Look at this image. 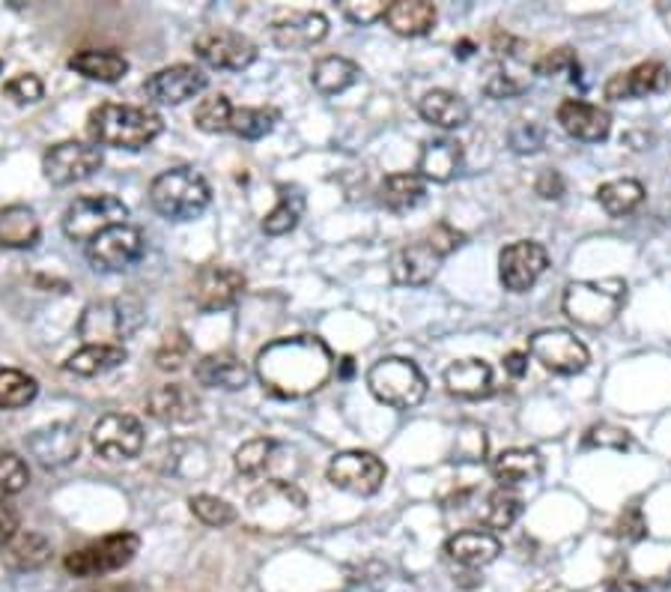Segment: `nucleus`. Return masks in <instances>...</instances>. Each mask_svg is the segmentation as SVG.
<instances>
[{
    "instance_id": "obj_1",
    "label": "nucleus",
    "mask_w": 671,
    "mask_h": 592,
    "mask_svg": "<svg viewBox=\"0 0 671 592\" xmlns=\"http://www.w3.org/2000/svg\"><path fill=\"white\" fill-rule=\"evenodd\" d=\"M260 383L268 395L284 401L313 395L335 375V356L316 335L275 339L257 354L254 363Z\"/></svg>"
},
{
    "instance_id": "obj_2",
    "label": "nucleus",
    "mask_w": 671,
    "mask_h": 592,
    "mask_svg": "<svg viewBox=\"0 0 671 592\" xmlns=\"http://www.w3.org/2000/svg\"><path fill=\"white\" fill-rule=\"evenodd\" d=\"M87 129L89 138H93L99 147L144 150L161 135L165 120H161L156 111H149V108L105 103L89 111Z\"/></svg>"
},
{
    "instance_id": "obj_3",
    "label": "nucleus",
    "mask_w": 671,
    "mask_h": 592,
    "mask_svg": "<svg viewBox=\"0 0 671 592\" xmlns=\"http://www.w3.org/2000/svg\"><path fill=\"white\" fill-rule=\"evenodd\" d=\"M624 279H594V282H571L561 299L564 315L582 330H606L615 323L626 306Z\"/></svg>"
},
{
    "instance_id": "obj_4",
    "label": "nucleus",
    "mask_w": 671,
    "mask_h": 592,
    "mask_svg": "<svg viewBox=\"0 0 671 592\" xmlns=\"http://www.w3.org/2000/svg\"><path fill=\"white\" fill-rule=\"evenodd\" d=\"M213 201L209 182L194 168H170L161 171L149 186V204L156 206L158 216L168 222H191L203 216V210Z\"/></svg>"
},
{
    "instance_id": "obj_5",
    "label": "nucleus",
    "mask_w": 671,
    "mask_h": 592,
    "mask_svg": "<svg viewBox=\"0 0 671 592\" xmlns=\"http://www.w3.org/2000/svg\"><path fill=\"white\" fill-rule=\"evenodd\" d=\"M144 306L137 299H99L81 311L79 335L87 344L123 347L120 342L132 339L144 327Z\"/></svg>"
},
{
    "instance_id": "obj_6",
    "label": "nucleus",
    "mask_w": 671,
    "mask_h": 592,
    "mask_svg": "<svg viewBox=\"0 0 671 592\" xmlns=\"http://www.w3.org/2000/svg\"><path fill=\"white\" fill-rule=\"evenodd\" d=\"M368 389L373 392V399L385 404V407L409 411V407H418L424 401L427 377L421 375V368L412 359L388 356V359L370 365Z\"/></svg>"
},
{
    "instance_id": "obj_7",
    "label": "nucleus",
    "mask_w": 671,
    "mask_h": 592,
    "mask_svg": "<svg viewBox=\"0 0 671 592\" xmlns=\"http://www.w3.org/2000/svg\"><path fill=\"white\" fill-rule=\"evenodd\" d=\"M125 218H129V206L117 194H87V198H79L75 204H69L63 213V234L72 242L89 246L105 230L125 225Z\"/></svg>"
},
{
    "instance_id": "obj_8",
    "label": "nucleus",
    "mask_w": 671,
    "mask_h": 592,
    "mask_svg": "<svg viewBox=\"0 0 671 592\" xmlns=\"http://www.w3.org/2000/svg\"><path fill=\"white\" fill-rule=\"evenodd\" d=\"M141 550V538L134 533H113L105 535L93 545L72 550L67 557V571L75 578H101V575H111L129 566L134 554Z\"/></svg>"
},
{
    "instance_id": "obj_9",
    "label": "nucleus",
    "mask_w": 671,
    "mask_h": 592,
    "mask_svg": "<svg viewBox=\"0 0 671 592\" xmlns=\"http://www.w3.org/2000/svg\"><path fill=\"white\" fill-rule=\"evenodd\" d=\"M528 356L552 375H582L591 354L571 330H540L528 339Z\"/></svg>"
},
{
    "instance_id": "obj_10",
    "label": "nucleus",
    "mask_w": 671,
    "mask_h": 592,
    "mask_svg": "<svg viewBox=\"0 0 671 592\" xmlns=\"http://www.w3.org/2000/svg\"><path fill=\"white\" fill-rule=\"evenodd\" d=\"M385 476H388V467L382 464V458L373 452H361V449L337 452L328 461V482L337 490H347L356 497H373L385 485Z\"/></svg>"
},
{
    "instance_id": "obj_11",
    "label": "nucleus",
    "mask_w": 671,
    "mask_h": 592,
    "mask_svg": "<svg viewBox=\"0 0 671 592\" xmlns=\"http://www.w3.org/2000/svg\"><path fill=\"white\" fill-rule=\"evenodd\" d=\"M101 150L84 141H60L45 150L43 174L51 186H72L89 180L101 168Z\"/></svg>"
},
{
    "instance_id": "obj_12",
    "label": "nucleus",
    "mask_w": 671,
    "mask_h": 592,
    "mask_svg": "<svg viewBox=\"0 0 671 592\" xmlns=\"http://www.w3.org/2000/svg\"><path fill=\"white\" fill-rule=\"evenodd\" d=\"M144 230L125 222V225H117V228L105 230L93 239L87 246V258L101 273H123L144 258Z\"/></svg>"
},
{
    "instance_id": "obj_13",
    "label": "nucleus",
    "mask_w": 671,
    "mask_h": 592,
    "mask_svg": "<svg viewBox=\"0 0 671 592\" xmlns=\"http://www.w3.org/2000/svg\"><path fill=\"white\" fill-rule=\"evenodd\" d=\"M93 449L108 461H129L144 449V425L129 413H108L93 425Z\"/></svg>"
},
{
    "instance_id": "obj_14",
    "label": "nucleus",
    "mask_w": 671,
    "mask_h": 592,
    "mask_svg": "<svg viewBox=\"0 0 671 592\" xmlns=\"http://www.w3.org/2000/svg\"><path fill=\"white\" fill-rule=\"evenodd\" d=\"M549 254L540 242L531 239H519L514 246H507L499 254V279H502L504 291L511 294H526L537 285V279L547 273Z\"/></svg>"
},
{
    "instance_id": "obj_15",
    "label": "nucleus",
    "mask_w": 671,
    "mask_h": 592,
    "mask_svg": "<svg viewBox=\"0 0 671 592\" xmlns=\"http://www.w3.org/2000/svg\"><path fill=\"white\" fill-rule=\"evenodd\" d=\"M194 55L213 69L242 72L257 60V46L236 31H206L194 39Z\"/></svg>"
},
{
    "instance_id": "obj_16",
    "label": "nucleus",
    "mask_w": 671,
    "mask_h": 592,
    "mask_svg": "<svg viewBox=\"0 0 671 592\" xmlns=\"http://www.w3.org/2000/svg\"><path fill=\"white\" fill-rule=\"evenodd\" d=\"M245 275L233 270V267H203L197 279H194V291H191V299L194 306L213 315V311H227L233 308L242 294H245Z\"/></svg>"
},
{
    "instance_id": "obj_17",
    "label": "nucleus",
    "mask_w": 671,
    "mask_h": 592,
    "mask_svg": "<svg viewBox=\"0 0 671 592\" xmlns=\"http://www.w3.org/2000/svg\"><path fill=\"white\" fill-rule=\"evenodd\" d=\"M206 84H209V79L201 67L177 63V67L158 69L156 75H149L144 81V93L146 99L156 105H182L206 91Z\"/></svg>"
},
{
    "instance_id": "obj_18",
    "label": "nucleus",
    "mask_w": 671,
    "mask_h": 592,
    "mask_svg": "<svg viewBox=\"0 0 671 592\" xmlns=\"http://www.w3.org/2000/svg\"><path fill=\"white\" fill-rule=\"evenodd\" d=\"M671 72L660 60H645L638 67L618 72L612 79L606 81V99L612 103H630V99H642L650 93L669 91Z\"/></svg>"
},
{
    "instance_id": "obj_19",
    "label": "nucleus",
    "mask_w": 671,
    "mask_h": 592,
    "mask_svg": "<svg viewBox=\"0 0 671 592\" xmlns=\"http://www.w3.org/2000/svg\"><path fill=\"white\" fill-rule=\"evenodd\" d=\"M27 449H31V455H34L45 470L67 467L81 452L79 428L69 425V422H55V425L31 434V437H27Z\"/></svg>"
},
{
    "instance_id": "obj_20",
    "label": "nucleus",
    "mask_w": 671,
    "mask_h": 592,
    "mask_svg": "<svg viewBox=\"0 0 671 592\" xmlns=\"http://www.w3.org/2000/svg\"><path fill=\"white\" fill-rule=\"evenodd\" d=\"M445 261L427 239L409 242L392 258V279L403 287H424L439 273V263Z\"/></svg>"
},
{
    "instance_id": "obj_21",
    "label": "nucleus",
    "mask_w": 671,
    "mask_h": 592,
    "mask_svg": "<svg viewBox=\"0 0 671 592\" xmlns=\"http://www.w3.org/2000/svg\"><path fill=\"white\" fill-rule=\"evenodd\" d=\"M328 36V19L323 12H292L272 24V39L280 51H308Z\"/></svg>"
},
{
    "instance_id": "obj_22",
    "label": "nucleus",
    "mask_w": 671,
    "mask_h": 592,
    "mask_svg": "<svg viewBox=\"0 0 671 592\" xmlns=\"http://www.w3.org/2000/svg\"><path fill=\"white\" fill-rule=\"evenodd\" d=\"M559 126L576 141H603L612 129V117L606 108L582 99H564L559 105Z\"/></svg>"
},
{
    "instance_id": "obj_23",
    "label": "nucleus",
    "mask_w": 671,
    "mask_h": 592,
    "mask_svg": "<svg viewBox=\"0 0 671 592\" xmlns=\"http://www.w3.org/2000/svg\"><path fill=\"white\" fill-rule=\"evenodd\" d=\"M149 413L165 425H191L201 419V399L182 383H165L149 392Z\"/></svg>"
},
{
    "instance_id": "obj_24",
    "label": "nucleus",
    "mask_w": 671,
    "mask_h": 592,
    "mask_svg": "<svg viewBox=\"0 0 671 592\" xmlns=\"http://www.w3.org/2000/svg\"><path fill=\"white\" fill-rule=\"evenodd\" d=\"M445 554L447 559H454L466 569H483L499 559L502 542H499V535L487 533V530H463V533L447 538Z\"/></svg>"
},
{
    "instance_id": "obj_25",
    "label": "nucleus",
    "mask_w": 671,
    "mask_h": 592,
    "mask_svg": "<svg viewBox=\"0 0 671 592\" xmlns=\"http://www.w3.org/2000/svg\"><path fill=\"white\" fill-rule=\"evenodd\" d=\"M194 380L201 387L209 389H227V392H239V389L248 387L251 380V368H248L242 359L236 354H209L203 356L201 363L194 365Z\"/></svg>"
},
{
    "instance_id": "obj_26",
    "label": "nucleus",
    "mask_w": 671,
    "mask_h": 592,
    "mask_svg": "<svg viewBox=\"0 0 671 592\" xmlns=\"http://www.w3.org/2000/svg\"><path fill=\"white\" fill-rule=\"evenodd\" d=\"M463 165V144L454 138H433L421 147L418 177L430 182H451Z\"/></svg>"
},
{
    "instance_id": "obj_27",
    "label": "nucleus",
    "mask_w": 671,
    "mask_h": 592,
    "mask_svg": "<svg viewBox=\"0 0 671 592\" xmlns=\"http://www.w3.org/2000/svg\"><path fill=\"white\" fill-rule=\"evenodd\" d=\"M445 387L451 395L466 401H481L492 395V368L483 359H459L447 365Z\"/></svg>"
},
{
    "instance_id": "obj_28",
    "label": "nucleus",
    "mask_w": 671,
    "mask_h": 592,
    "mask_svg": "<svg viewBox=\"0 0 671 592\" xmlns=\"http://www.w3.org/2000/svg\"><path fill=\"white\" fill-rule=\"evenodd\" d=\"M382 22L397 36H427L436 27V7L427 0H397L388 3Z\"/></svg>"
},
{
    "instance_id": "obj_29",
    "label": "nucleus",
    "mask_w": 671,
    "mask_h": 592,
    "mask_svg": "<svg viewBox=\"0 0 671 592\" xmlns=\"http://www.w3.org/2000/svg\"><path fill=\"white\" fill-rule=\"evenodd\" d=\"M51 559V542L43 533H19L12 535L7 545L0 547V563L12 571H36Z\"/></svg>"
},
{
    "instance_id": "obj_30",
    "label": "nucleus",
    "mask_w": 671,
    "mask_h": 592,
    "mask_svg": "<svg viewBox=\"0 0 671 592\" xmlns=\"http://www.w3.org/2000/svg\"><path fill=\"white\" fill-rule=\"evenodd\" d=\"M492 476L502 488L535 482L543 476V455L537 449H504L502 455L492 461Z\"/></svg>"
},
{
    "instance_id": "obj_31",
    "label": "nucleus",
    "mask_w": 671,
    "mask_h": 592,
    "mask_svg": "<svg viewBox=\"0 0 671 592\" xmlns=\"http://www.w3.org/2000/svg\"><path fill=\"white\" fill-rule=\"evenodd\" d=\"M39 237H43V228L31 206L10 204L0 210V246L3 249H34Z\"/></svg>"
},
{
    "instance_id": "obj_32",
    "label": "nucleus",
    "mask_w": 671,
    "mask_h": 592,
    "mask_svg": "<svg viewBox=\"0 0 671 592\" xmlns=\"http://www.w3.org/2000/svg\"><path fill=\"white\" fill-rule=\"evenodd\" d=\"M418 111H421L427 123L439 126V129H463L471 117L469 103L459 93L451 91L424 93L421 103H418Z\"/></svg>"
},
{
    "instance_id": "obj_33",
    "label": "nucleus",
    "mask_w": 671,
    "mask_h": 592,
    "mask_svg": "<svg viewBox=\"0 0 671 592\" xmlns=\"http://www.w3.org/2000/svg\"><path fill=\"white\" fill-rule=\"evenodd\" d=\"M125 359H129L125 347H111V344H84L79 354L69 356L67 363H63V368H67L69 375L99 377L113 371V368H120Z\"/></svg>"
},
{
    "instance_id": "obj_34",
    "label": "nucleus",
    "mask_w": 671,
    "mask_h": 592,
    "mask_svg": "<svg viewBox=\"0 0 671 592\" xmlns=\"http://www.w3.org/2000/svg\"><path fill=\"white\" fill-rule=\"evenodd\" d=\"M69 69H75L79 75L89 81H101V84H117L129 72V60L117 51H96V48H87V51H79L69 58Z\"/></svg>"
},
{
    "instance_id": "obj_35",
    "label": "nucleus",
    "mask_w": 671,
    "mask_h": 592,
    "mask_svg": "<svg viewBox=\"0 0 671 592\" xmlns=\"http://www.w3.org/2000/svg\"><path fill=\"white\" fill-rule=\"evenodd\" d=\"M427 182L418 174H388L380 186L382 206H388L392 213H406L424 201Z\"/></svg>"
},
{
    "instance_id": "obj_36",
    "label": "nucleus",
    "mask_w": 671,
    "mask_h": 592,
    "mask_svg": "<svg viewBox=\"0 0 671 592\" xmlns=\"http://www.w3.org/2000/svg\"><path fill=\"white\" fill-rule=\"evenodd\" d=\"M358 75H361L358 63L332 55V58L316 60V67H313L311 72V84L323 93V96H337V93L349 91L358 81Z\"/></svg>"
},
{
    "instance_id": "obj_37",
    "label": "nucleus",
    "mask_w": 671,
    "mask_h": 592,
    "mask_svg": "<svg viewBox=\"0 0 671 592\" xmlns=\"http://www.w3.org/2000/svg\"><path fill=\"white\" fill-rule=\"evenodd\" d=\"M284 446L275 443V440H266V437H257V440H248L245 446L236 449L233 464L236 470L248 478H260L272 473V467L278 464Z\"/></svg>"
},
{
    "instance_id": "obj_38",
    "label": "nucleus",
    "mask_w": 671,
    "mask_h": 592,
    "mask_svg": "<svg viewBox=\"0 0 671 592\" xmlns=\"http://www.w3.org/2000/svg\"><path fill=\"white\" fill-rule=\"evenodd\" d=\"M597 201L609 216H630L645 201V186L638 180H609L597 189Z\"/></svg>"
},
{
    "instance_id": "obj_39",
    "label": "nucleus",
    "mask_w": 671,
    "mask_h": 592,
    "mask_svg": "<svg viewBox=\"0 0 671 592\" xmlns=\"http://www.w3.org/2000/svg\"><path fill=\"white\" fill-rule=\"evenodd\" d=\"M302 213H304V194L299 192L296 186H292V189L284 186L275 210L266 213V218H263V234H268V237H284V234H290V230L299 225Z\"/></svg>"
},
{
    "instance_id": "obj_40",
    "label": "nucleus",
    "mask_w": 671,
    "mask_h": 592,
    "mask_svg": "<svg viewBox=\"0 0 671 592\" xmlns=\"http://www.w3.org/2000/svg\"><path fill=\"white\" fill-rule=\"evenodd\" d=\"M39 395L36 377L19 368H0V411H22Z\"/></svg>"
},
{
    "instance_id": "obj_41",
    "label": "nucleus",
    "mask_w": 671,
    "mask_h": 592,
    "mask_svg": "<svg viewBox=\"0 0 671 592\" xmlns=\"http://www.w3.org/2000/svg\"><path fill=\"white\" fill-rule=\"evenodd\" d=\"M523 514V500L511 494L507 488L492 490L487 502H483V524L490 530H511L516 524V518Z\"/></svg>"
},
{
    "instance_id": "obj_42",
    "label": "nucleus",
    "mask_w": 671,
    "mask_h": 592,
    "mask_svg": "<svg viewBox=\"0 0 671 592\" xmlns=\"http://www.w3.org/2000/svg\"><path fill=\"white\" fill-rule=\"evenodd\" d=\"M233 105L230 99L218 93V96H209L203 99L197 108H194V126L201 132H209V135H218V132H230V123H233Z\"/></svg>"
},
{
    "instance_id": "obj_43",
    "label": "nucleus",
    "mask_w": 671,
    "mask_h": 592,
    "mask_svg": "<svg viewBox=\"0 0 671 592\" xmlns=\"http://www.w3.org/2000/svg\"><path fill=\"white\" fill-rule=\"evenodd\" d=\"M278 123V111L275 108H236L230 132H236L245 141H260L266 138Z\"/></svg>"
},
{
    "instance_id": "obj_44",
    "label": "nucleus",
    "mask_w": 671,
    "mask_h": 592,
    "mask_svg": "<svg viewBox=\"0 0 671 592\" xmlns=\"http://www.w3.org/2000/svg\"><path fill=\"white\" fill-rule=\"evenodd\" d=\"M451 458H454V461H463V464H481L483 458H487V431H483L478 422H463V425H459Z\"/></svg>"
},
{
    "instance_id": "obj_45",
    "label": "nucleus",
    "mask_w": 671,
    "mask_h": 592,
    "mask_svg": "<svg viewBox=\"0 0 671 592\" xmlns=\"http://www.w3.org/2000/svg\"><path fill=\"white\" fill-rule=\"evenodd\" d=\"M191 514L206 526H227L236 521V509L221 497H213V494H197L189 500Z\"/></svg>"
},
{
    "instance_id": "obj_46",
    "label": "nucleus",
    "mask_w": 671,
    "mask_h": 592,
    "mask_svg": "<svg viewBox=\"0 0 671 592\" xmlns=\"http://www.w3.org/2000/svg\"><path fill=\"white\" fill-rule=\"evenodd\" d=\"M27 482H31V470L24 464V458L0 449V500L12 497V494H22Z\"/></svg>"
},
{
    "instance_id": "obj_47",
    "label": "nucleus",
    "mask_w": 671,
    "mask_h": 592,
    "mask_svg": "<svg viewBox=\"0 0 671 592\" xmlns=\"http://www.w3.org/2000/svg\"><path fill=\"white\" fill-rule=\"evenodd\" d=\"M582 446L588 449H612V452H626L633 446V437L626 428H618V425H609V422H600V425H591L585 437H582Z\"/></svg>"
},
{
    "instance_id": "obj_48",
    "label": "nucleus",
    "mask_w": 671,
    "mask_h": 592,
    "mask_svg": "<svg viewBox=\"0 0 671 592\" xmlns=\"http://www.w3.org/2000/svg\"><path fill=\"white\" fill-rule=\"evenodd\" d=\"M43 81H39V75H34V72H22V75H15V79H10L7 84H3V96H10L12 103L19 105H34L43 99Z\"/></svg>"
},
{
    "instance_id": "obj_49",
    "label": "nucleus",
    "mask_w": 671,
    "mask_h": 592,
    "mask_svg": "<svg viewBox=\"0 0 671 592\" xmlns=\"http://www.w3.org/2000/svg\"><path fill=\"white\" fill-rule=\"evenodd\" d=\"M189 354H191L189 339H185L182 332H173V335H168V339H165V344L158 347L156 363H158V368H161V371H177V368H182V365H185Z\"/></svg>"
},
{
    "instance_id": "obj_50",
    "label": "nucleus",
    "mask_w": 671,
    "mask_h": 592,
    "mask_svg": "<svg viewBox=\"0 0 671 592\" xmlns=\"http://www.w3.org/2000/svg\"><path fill=\"white\" fill-rule=\"evenodd\" d=\"M511 147H514V153H537V150L543 147V141H547V129L540 123H526V120H519V123L511 129Z\"/></svg>"
},
{
    "instance_id": "obj_51",
    "label": "nucleus",
    "mask_w": 671,
    "mask_h": 592,
    "mask_svg": "<svg viewBox=\"0 0 671 592\" xmlns=\"http://www.w3.org/2000/svg\"><path fill=\"white\" fill-rule=\"evenodd\" d=\"M564 69H567L571 75L579 69V60H576V51H573V48H555V51H549L547 58H540L535 63L537 75H547V79L561 75Z\"/></svg>"
},
{
    "instance_id": "obj_52",
    "label": "nucleus",
    "mask_w": 671,
    "mask_h": 592,
    "mask_svg": "<svg viewBox=\"0 0 671 592\" xmlns=\"http://www.w3.org/2000/svg\"><path fill=\"white\" fill-rule=\"evenodd\" d=\"M340 10H344V15H347L349 22L361 24V27H364V24H373V22H380V19H385V10H388V7L380 3V0H368V3L347 0Z\"/></svg>"
},
{
    "instance_id": "obj_53",
    "label": "nucleus",
    "mask_w": 671,
    "mask_h": 592,
    "mask_svg": "<svg viewBox=\"0 0 671 592\" xmlns=\"http://www.w3.org/2000/svg\"><path fill=\"white\" fill-rule=\"evenodd\" d=\"M483 91H487V96H492V99H511V96H519V93L526 91V84H523V81H516V75L495 72V75L487 79Z\"/></svg>"
},
{
    "instance_id": "obj_54",
    "label": "nucleus",
    "mask_w": 671,
    "mask_h": 592,
    "mask_svg": "<svg viewBox=\"0 0 671 592\" xmlns=\"http://www.w3.org/2000/svg\"><path fill=\"white\" fill-rule=\"evenodd\" d=\"M564 177H561V171H555V168H547V171L537 174V182H535V192L543 198V201H559V198H564Z\"/></svg>"
},
{
    "instance_id": "obj_55",
    "label": "nucleus",
    "mask_w": 671,
    "mask_h": 592,
    "mask_svg": "<svg viewBox=\"0 0 671 592\" xmlns=\"http://www.w3.org/2000/svg\"><path fill=\"white\" fill-rule=\"evenodd\" d=\"M645 533H648L645 514H642L638 506H630V509L621 514V521H618V535H624L630 542H638V538H645Z\"/></svg>"
},
{
    "instance_id": "obj_56",
    "label": "nucleus",
    "mask_w": 671,
    "mask_h": 592,
    "mask_svg": "<svg viewBox=\"0 0 671 592\" xmlns=\"http://www.w3.org/2000/svg\"><path fill=\"white\" fill-rule=\"evenodd\" d=\"M427 242H430V246H433V249H436L439 254H442V258H447L451 251L463 246V234L451 228V225H436V228L430 230V237H427Z\"/></svg>"
},
{
    "instance_id": "obj_57",
    "label": "nucleus",
    "mask_w": 671,
    "mask_h": 592,
    "mask_svg": "<svg viewBox=\"0 0 671 592\" xmlns=\"http://www.w3.org/2000/svg\"><path fill=\"white\" fill-rule=\"evenodd\" d=\"M15 533H19V512L0 500V547L7 545Z\"/></svg>"
},
{
    "instance_id": "obj_58",
    "label": "nucleus",
    "mask_w": 671,
    "mask_h": 592,
    "mask_svg": "<svg viewBox=\"0 0 671 592\" xmlns=\"http://www.w3.org/2000/svg\"><path fill=\"white\" fill-rule=\"evenodd\" d=\"M504 368H507V375L511 377H526L528 371V354H519V351H514V354L504 356Z\"/></svg>"
},
{
    "instance_id": "obj_59",
    "label": "nucleus",
    "mask_w": 671,
    "mask_h": 592,
    "mask_svg": "<svg viewBox=\"0 0 671 592\" xmlns=\"http://www.w3.org/2000/svg\"><path fill=\"white\" fill-rule=\"evenodd\" d=\"M609 592H645V587L633 581V578H618V581L609 587Z\"/></svg>"
},
{
    "instance_id": "obj_60",
    "label": "nucleus",
    "mask_w": 671,
    "mask_h": 592,
    "mask_svg": "<svg viewBox=\"0 0 671 592\" xmlns=\"http://www.w3.org/2000/svg\"><path fill=\"white\" fill-rule=\"evenodd\" d=\"M471 51H475V43H471V39H459L457 46H454V55H457L459 60L471 58Z\"/></svg>"
},
{
    "instance_id": "obj_61",
    "label": "nucleus",
    "mask_w": 671,
    "mask_h": 592,
    "mask_svg": "<svg viewBox=\"0 0 671 592\" xmlns=\"http://www.w3.org/2000/svg\"><path fill=\"white\" fill-rule=\"evenodd\" d=\"M340 365H344V368H340V377H349V375H352V359H349V356H347V359H344V363H340Z\"/></svg>"
}]
</instances>
